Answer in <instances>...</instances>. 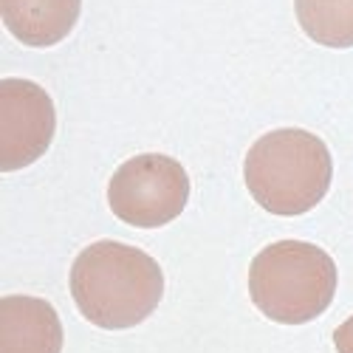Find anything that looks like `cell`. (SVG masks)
Masks as SVG:
<instances>
[{"instance_id": "obj_1", "label": "cell", "mask_w": 353, "mask_h": 353, "mask_svg": "<svg viewBox=\"0 0 353 353\" xmlns=\"http://www.w3.org/2000/svg\"><path fill=\"white\" fill-rule=\"evenodd\" d=\"M71 297L79 314L105 331L133 328L150 316L164 297L159 263L128 243H91L71 266Z\"/></svg>"}, {"instance_id": "obj_2", "label": "cell", "mask_w": 353, "mask_h": 353, "mask_svg": "<svg viewBox=\"0 0 353 353\" xmlns=\"http://www.w3.org/2000/svg\"><path fill=\"white\" fill-rule=\"evenodd\" d=\"M334 161L328 144L303 128L260 136L246 153L243 181L252 198L272 215H305L328 195Z\"/></svg>"}, {"instance_id": "obj_3", "label": "cell", "mask_w": 353, "mask_h": 353, "mask_svg": "<svg viewBox=\"0 0 353 353\" xmlns=\"http://www.w3.org/2000/svg\"><path fill=\"white\" fill-rule=\"evenodd\" d=\"M336 294V263L325 249L305 241H280L249 266L254 308L280 325H303L325 314Z\"/></svg>"}, {"instance_id": "obj_4", "label": "cell", "mask_w": 353, "mask_h": 353, "mask_svg": "<svg viewBox=\"0 0 353 353\" xmlns=\"http://www.w3.org/2000/svg\"><path fill=\"white\" fill-rule=\"evenodd\" d=\"M190 201V175L161 153L128 159L108 184L110 212L139 229H159L175 221Z\"/></svg>"}, {"instance_id": "obj_5", "label": "cell", "mask_w": 353, "mask_h": 353, "mask_svg": "<svg viewBox=\"0 0 353 353\" xmlns=\"http://www.w3.org/2000/svg\"><path fill=\"white\" fill-rule=\"evenodd\" d=\"M54 102L32 79L0 82V170L12 172L34 164L54 139Z\"/></svg>"}, {"instance_id": "obj_6", "label": "cell", "mask_w": 353, "mask_h": 353, "mask_svg": "<svg viewBox=\"0 0 353 353\" xmlns=\"http://www.w3.org/2000/svg\"><path fill=\"white\" fill-rule=\"evenodd\" d=\"M63 322L48 300L9 294L0 300V353H60Z\"/></svg>"}, {"instance_id": "obj_7", "label": "cell", "mask_w": 353, "mask_h": 353, "mask_svg": "<svg viewBox=\"0 0 353 353\" xmlns=\"http://www.w3.org/2000/svg\"><path fill=\"white\" fill-rule=\"evenodd\" d=\"M82 0H0L3 26L20 43L48 48L65 40L79 20Z\"/></svg>"}, {"instance_id": "obj_8", "label": "cell", "mask_w": 353, "mask_h": 353, "mask_svg": "<svg viewBox=\"0 0 353 353\" xmlns=\"http://www.w3.org/2000/svg\"><path fill=\"white\" fill-rule=\"evenodd\" d=\"M303 32L328 48L353 46V0H294Z\"/></svg>"}, {"instance_id": "obj_9", "label": "cell", "mask_w": 353, "mask_h": 353, "mask_svg": "<svg viewBox=\"0 0 353 353\" xmlns=\"http://www.w3.org/2000/svg\"><path fill=\"white\" fill-rule=\"evenodd\" d=\"M334 347L336 353H353V316H347L334 331Z\"/></svg>"}]
</instances>
